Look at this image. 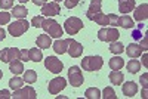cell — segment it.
Here are the masks:
<instances>
[{
    "label": "cell",
    "instance_id": "6da1fadb",
    "mask_svg": "<svg viewBox=\"0 0 148 99\" xmlns=\"http://www.w3.org/2000/svg\"><path fill=\"white\" fill-rule=\"evenodd\" d=\"M42 28H43V30L47 33V36L55 37V39H59V37H62V34H64V30H62V27H61L59 24H58L55 19H52V18L43 19Z\"/></svg>",
    "mask_w": 148,
    "mask_h": 99
},
{
    "label": "cell",
    "instance_id": "7a4b0ae2",
    "mask_svg": "<svg viewBox=\"0 0 148 99\" xmlns=\"http://www.w3.org/2000/svg\"><path fill=\"white\" fill-rule=\"evenodd\" d=\"M104 65V61L101 56H84L82 61V67L86 71H98Z\"/></svg>",
    "mask_w": 148,
    "mask_h": 99
},
{
    "label": "cell",
    "instance_id": "3957f363",
    "mask_svg": "<svg viewBox=\"0 0 148 99\" xmlns=\"http://www.w3.org/2000/svg\"><path fill=\"white\" fill-rule=\"evenodd\" d=\"M28 28H30V22H27L25 19H19V21L9 24L8 31L12 34V37H21Z\"/></svg>",
    "mask_w": 148,
    "mask_h": 99
},
{
    "label": "cell",
    "instance_id": "277c9868",
    "mask_svg": "<svg viewBox=\"0 0 148 99\" xmlns=\"http://www.w3.org/2000/svg\"><path fill=\"white\" fill-rule=\"evenodd\" d=\"M119 30L114 28V27H105V28H101L99 31H98V39H99L101 42H116L119 40Z\"/></svg>",
    "mask_w": 148,
    "mask_h": 99
},
{
    "label": "cell",
    "instance_id": "5b68a950",
    "mask_svg": "<svg viewBox=\"0 0 148 99\" xmlns=\"http://www.w3.org/2000/svg\"><path fill=\"white\" fill-rule=\"evenodd\" d=\"M82 28H83V21H82L80 18L71 16V18L65 19V22H64V30H65L70 36H76Z\"/></svg>",
    "mask_w": 148,
    "mask_h": 99
},
{
    "label": "cell",
    "instance_id": "8992f818",
    "mask_svg": "<svg viewBox=\"0 0 148 99\" xmlns=\"http://www.w3.org/2000/svg\"><path fill=\"white\" fill-rule=\"evenodd\" d=\"M117 15L114 14H102V12H98V14L92 18V21H95L99 25H117Z\"/></svg>",
    "mask_w": 148,
    "mask_h": 99
},
{
    "label": "cell",
    "instance_id": "52a82bcc",
    "mask_svg": "<svg viewBox=\"0 0 148 99\" xmlns=\"http://www.w3.org/2000/svg\"><path fill=\"white\" fill-rule=\"evenodd\" d=\"M0 59L3 62L9 64L10 61H15V59H19L21 61V49H16V47H6L0 52Z\"/></svg>",
    "mask_w": 148,
    "mask_h": 99
},
{
    "label": "cell",
    "instance_id": "ba28073f",
    "mask_svg": "<svg viewBox=\"0 0 148 99\" xmlns=\"http://www.w3.org/2000/svg\"><path fill=\"white\" fill-rule=\"evenodd\" d=\"M68 80H70V84L74 86V87H80L83 84L84 79H83V74L79 67H71L68 70Z\"/></svg>",
    "mask_w": 148,
    "mask_h": 99
},
{
    "label": "cell",
    "instance_id": "9c48e42d",
    "mask_svg": "<svg viewBox=\"0 0 148 99\" xmlns=\"http://www.w3.org/2000/svg\"><path fill=\"white\" fill-rule=\"evenodd\" d=\"M45 67H46V70H49L51 72L58 74V72L62 71L64 64L61 62V61H59L56 56H47V58L45 59Z\"/></svg>",
    "mask_w": 148,
    "mask_h": 99
},
{
    "label": "cell",
    "instance_id": "30bf717a",
    "mask_svg": "<svg viewBox=\"0 0 148 99\" xmlns=\"http://www.w3.org/2000/svg\"><path fill=\"white\" fill-rule=\"evenodd\" d=\"M12 98L14 99H36L37 98V93L36 90L31 87V86H25V87H22L15 90V93L12 95Z\"/></svg>",
    "mask_w": 148,
    "mask_h": 99
},
{
    "label": "cell",
    "instance_id": "8fae6325",
    "mask_svg": "<svg viewBox=\"0 0 148 99\" xmlns=\"http://www.w3.org/2000/svg\"><path fill=\"white\" fill-rule=\"evenodd\" d=\"M67 86V80L64 77H56L49 81V93L51 95H58L61 90H64Z\"/></svg>",
    "mask_w": 148,
    "mask_h": 99
},
{
    "label": "cell",
    "instance_id": "7c38bea8",
    "mask_svg": "<svg viewBox=\"0 0 148 99\" xmlns=\"http://www.w3.org/2000/svg\"><path fill=\"white\" fill-rule=\"evenodd\" d=\"M67 53H70L71 58H80L83 53V44L76 42L74 39H68V49Z\"/></svg>",
    "mask_w": 148,
    "mask_h": 99
},
{
    "label": "cell",
    "instance_id": "4fadbf2b",
    "mask_svg": "<svg viewBox=\"0 0 148 99\" xmlns=\"http://www.w3.org/2000/svg\"><path fill=\"white\" fill-rule=\"evenodd\" d=\"M59 14H61V8H59V3H56V2L45 3L42 6V15L43 16H55Z\"/></svg>",
    "mask_w": 148,
    "mask_h": 99
},
{
    "label": "cell",
    "instance_id": "5bb4252c",
    "mask_svg": "<svg viewBox=\"0 0 148 99\" xmlns=\"http://www.w3.org/2000/svg\"><path fill=\"white\" fill-rule=\"evenodd\" d=\"M101 6H102V0H90V5H89L88 12H86V16L92 21V18L98 12H101Z\"/></svg>",
    "mask_w": 148,
    "mask_h": 99
},
{
    "label": "cell",
    "instance_id": "9a60e30c",
    "mask_svg": "<svg viewBox=\"0 0 148 99\" xmlns=\"http://www.w3.org/2000/svg\"><path fill=\"white\" fill-rule=\"evenodd\" d=\"M133 16H135V19L139 21V22L147 21V18H148V5L147 3H142L141 6L135 8V15Z\"/></svg>",
    "mask_w": 148,
    "mask_h": 99
},
{
    "label": "cell",
    "instance_id": "2e32d148",
    "mask_svg": "<svg viewBox=\"0 0 148 99\" xmlns=\"http://www.w3.org/2000/svg\"><path fill=\"white\" fill-rule=\"evenodd\" d=\"M52 46H53L55 53L64 55V53H67V49H68V39H58Z\"/></svg>",
    "mask_w": 148,
    "mask_h": 99
},
{
    "label": "cell",
    "instance_id": "e0dca14e",
    "mask_svg": "<svg viewBox=\"0 0 148 99\" xmlns=\"http://www.w3.org/2000/svg\"><path fill=\"white\" fill-rule=\"evenodd\" d=\"M138 92V84L135 83V81H127L123 84V95L127 96V98H132L135 96Z\"/></svg>",
    "mask_w": 148,
    "mask_h": 99
},
{
    "label": "cell",
    "instance_id": "ac0fdd59",
    "mask_svg": "<svg viewBox=\"0 0 148 99\" xmlns=\"http://www.w3.org/2000/svg\"><path fill=\"white\" fill-rule=\"evenodd\" d=\"M136 3H135V0H120L119 2V10L120 14H129L130 10L135 9Z\"/></svg>",
    "mask_w": 148,
    "mask_h": 99
},
{
    "label": "cell",
    "instance_id": "d6986e66",
    "mask_svg": "<svg viewBox=\"0 0 148 99\" xmlns=\"http://www.w3.org/2000/svg\"><path fill=\"white\" fill-rule=\"evenodd\" d=\"M36 43L40 49H49L52 46V37L51 36L47 37V34H40V36H37Z\"/></svg>",
    "mask_w": 148,
    "mask_h": 99
},
{
    "label": "cell",
    "instance_id": "ffe728a7",
    "mask_svg": "<svg viewBox=\"0 0 148 99\" xmlns=\"http://www.w3.org/2000/svg\"><path fill=\"white\" fill-rule=\"evenodd\" d=\"M126 51V53H127V56L129 58H138V56H141L142 55V47L139 46V44H136V43H132V44H129L127 46V49H125Z\"/></svg>",
    "mask_w": 148,
    "mask_h": 99
},
{
    "label": "cell",
    "instance_id": "44dd1931",
    "mask_svg": "<svg viewBox=\"0 0 148 99\" xmlns=\"http://www.w3.org/2000/svg\"><path fill=\"white\" fill-rule=\"evenodd\" d=\"M12 16H15L18 19H24L27 15H28V9L24 6V5H19V6H14L12 8Z\"/></svg>",
    "mask_w": 148,
    "mask_h": 99
},
{
    "label": "cell",
    "instance_id": "7402d4cb",
    "mask_svg": "<svg viewBox=\"0 0 148 99\" xmlns=\"http://www.w3.org/2000/svg\"><path fill=\"white\" fill-rule=\"evenodd\" d=\"M9 70H10V72H14L15 76H19V74L24 72V64L21 62L19 59L10 61V62H9Z\"/></svg>",
    "mask_w": 148,
    "mask_h": 99
},
{
    "label": "cell",
    "instance_id": "603a6c76",
    "mask_svg": "<svg viewBox=\"0 0 148 99\" xmlns=\"http://www.w3.org/2000/svg\"><path fill=\"white\" fill-rule=\"evenodd\" d=\"M43 59V53H42V49H28V61L31 62H40Z\"/></svg>",
    "mask_w": 148,
    "mask_h": 99
},
{
    "label": "cell",
    "instance_id": "cb8c5ba5",
    "mask_svg": "<svg viewBox=\"0 0 148 99\" xmlns=\"http://www.w3.org/2000/svg\"><path fill=\"white\" fill-rule=\"evenodd\" d=\"M117 25L123 27V28H133L135 27V22L130 16L127 15H121L120 18H117Z\"/></svg>",
    "mask_w": 148,
    "mask_h": 99
},
{
    "label": "cell",
    "instance_id": "d4e9b609",
    "mask_svg": "<svg viewBox=\"0 0 148 99\" xmlns=\"http://www.w3.org/2000/svg\"><path fill=\"white\" fill-rule=\"evenodd\" d=\"M123 80H125V74L123 72H120V70H117V71H114L113 70V72H110V81L113 83V84H121L123 83Z\"/></svg>",
    "mask_w": 148,
    "mask_h": 99
},
{
    "label": "cell",
    "instance_id": "484cf974",
    "mask_svg": "<svg viewBox=\"0 0 148 99\" xmlns=\"http://www.w3.org/2000/svg\"><path fill=\"white\" fill-rule=\"evenodd\" d=\"M108 65H110L111 70L117 71V70H121L123 67H125V61H123L120 56H114V58H111V59H110Z\"/></svg>",
    "mask_w": 148,
    "mask_h": 99
},
{
    "label": "cell",
    "instance_id": "4316f807",
    "mask_svg": "<svg viewBox=\"0 0 148 99\" xmlns=\"http://www.w3.org/2000/svg\"><path fill=\"white\" fill-rule=\"evenodd\" d=\"M126 68H127V71L130 74H136L141 70V62H139V61H136L135 58H132V61H129V62H127Z\"/></svg>",
    "mask_w": 148,
    "mask_h": 99
},
{
    "label": "cell",
    "instance_id": "83f0119b",
    "mask_svg": "<svg viewBox=\"0 0 148 99\" xmlns=\"http://www.w3.org/2000/svg\"><path fill=\"white\" fill-rule=\"evenodd\" d=\"M24 86V79H21V77H18V76H15V77H12L10 80H9V87L12 89V90H18V89H21Z\"/></svg>",
    "mask_w": 148,
    "mask_h": 99
},
{
    "label": "cell",
    "instance_id": "f1b7e54d",
    "mask_svg": "<svg viewBox=\"0 0 148 99\" xmlns=\"http://www.w3.org/2000/svg\"><path fill=\"white\" fill-rule=\"evenodd\" d=\"M110 52H113V53H116V55H120V53L125 52V46H123V43L119 42V40L111 42V44H110Z\"/></svg>",
    "mask_w": 148,
    "mask_h": 99
},
{
    "label": "cell",
    "instance_id": "f546056e",
    "mask_svg": "<svg viewBox=\"0 0 148 99\" xmlns=\"http://www.w3.org/2000/svg\"><path fill=\"white\" fill-rule=\"evenodd\" d=\"M36 80H37V74H36L34 70H27L24 72V81L25 83L33 84V83H36Z\"/></svg>",
    "mask_w": 148,
    "mask_h": 99
},
{
    "label": "cell",
    "instance_id": "4dcf8cb0",
    "mask_svg": "<svg viewBox=\"0 0 148 99\" xmlns=\"http://www.w3.org/2000/svg\"><path fill=\"white\" fill-rule=\"evenodd\" d=\"M84 96L88 99H99L101 98V92L98 90L96 87H89L88 90L84 92Z\"/></svg>",
    "mask_w": 148,
    "mask_h": 99
},
{
    "label": "cell",
    "instance_id": "1f68e13d",
    "mask_svg": "<svg viewBox=\"0 0 148 99\" xmlns=\"http://www.w3.org/2000/svg\"><path fill=\"white\" fill-rule=\"evenodd\" d=\"M101 98H104V99H117L116 92L113 90V87H105L104 92H102V96H101Z\"/></svg>",
    "mask_w": 148,
    "mask_h": 99
},
{
    "label": "cell",
    "instance_id": "d6a6232c",
    "mask_svg": "<svg viewBox=\"0 0 148 99\" xmlns=\"http://www.w3.org/2000/svg\"><path fill=\"white\" fill-rule=\"evenodd\" d=\"M10 21V14H8V12H0V25H6V24H9Z\"/></svg>",
    "mask_w": 148,
    "mask_h": 99
},
{
    "label": "cell",
    "instance_id": "836d02e7",
    "mask_svg": "<svg viewBox=\"0 0 148 99\" xmlns=\"http://www.w3.org/2000/svg\"><path fill=\"white\" fill-rule=\"evenodd\" d=\"M142 24H141V25H136V27H133V39L135 40H139V39H142Z\"/></svg>",
    "mask_w": 148,
    "mask_h": 99
},
{
    "label": "cell",
    "instance_id": "e575fe53",
    "mask_svg": "<svg viewBox=\"0 0 148 99\" xmlns=\"http://www.w3.org/2000/svg\"><path fill=\"white\" fill-rule=\"evenodd\" d=\"M43 19H45V16H43V15H39V16H34V18H33V21H31V24H33V27H36V28H39V27H42V24H43Z\"/></svg>",
    "mask_w": 148,
    "mask_h": 99
},
{
    "label": "cell",
    "instance_id": "d590c367",
    "mask_svg": "<svg viewBox=\"0 0 148 99\" xmlns=\"http://www.w3.org/2000/svg\"><path fill=\"white\" fill-rule=\"evenodd\" d=\"M14 6V0H0V8L2 9H10Z\"/></svg>",
    "mask_w": 148,
    "mask_h": 99
},
{
    "label": "cell",
    "instance_id": "8d00e7d4",
    "mask_svg": "<svg viewBox=\"0 0 148 99\" xmlns=\"http://www.w3.org/2000/svg\"><path fill=\"white\" fill-rule=\"evenodd\" d=\"M80 2H82V0H65V6L68 9H74Z\"/></svg>",
    "mask_w": 148,
    "mask_h": 99
},
{
    "label": "cell",
    "instance_id": "74e56055",
    "mask_svg": "<svg viewBox=\"0 0 148 99\" xmlns=\"http://www.w3.org/2000/svg\"><path fill=\"white\" fill-rule=\"evenodd\" d=\"M12 95L8 89H3V90H0V99H10Z\"/></svg>",
    "mask_w": 148,
    "mask_h": 99
},
{
    "label": "cell",
    "instance_id": "f35d334b",
    "mask_svg": "<svg viewBox=\"0 0 148 99\" xmlns=\"http://www.w3.org/2000/svg\"><path fill=\"white\" fill-rule=\"evenodd\" d=\"M21 61H28V49H21Z\"/></svg>",
    "mask_w": 148,
    "mask_h": 99
},
{
    "label": "cell",
    "instance_id": "ab89813d",
    "mask_svg": "<svg viewBox=\"0 0 148 99\" xmlns=\"http://www.w3.org/2000/svg\"><path fill=\"white\" fill-rule=\"evenodd\" d=\"M147 43H148V33H145V37H144V40H142V44H139V46L142 47V51H144V52L148 49V44H147Z\"/></svg>",
    "mask_w": 148,
    "mask_h": 99
},
{
    "label": "cell",
    "instance_id": "60d3db41",
    "mask_svg": "<svg viewBox=\"0 0 148 99\" xmlns=\"http://www.w3.org/2000/svg\"><path fill=\"white\" fill-rule=\"evenodd\" d=\"M141 83H142V86L147 89V86H148V74L147 72H144L142 74V77H141Z\"/></svg>",
    "mask_w": 148,
    "mask_h": 99
},
{
    "label": "cell",
    "instance_id": "b9f144b4",
    "mask_svg": "<svg viewBox=\"0 0 148 99\" xmlns=\"http://www.w3.org/2000/svg\"><path fill=\"white\" fill-rule=\"evenodd\" d=\"M31 2L34 5H37V6H43L45 3H47V0H31Z\"/></svg>",
    "mask_w": 148,
    "mask_h": 99
},
{
    "label": "cell",
    "instance_id": "7bdbcfd3",
    "mask_svg": "<svg viewBox=\"0 0 148 99\" xmlns=\"http://www.w3.org/2000/svg\"><path fill=\"white\" fill-rule=\"evenodd\" d=\"M142 65L148 67V56H147V53H144V56H142Z\"/></svg>",
    "mask_w": 148,
    "mask_h": 99
},
{
    "label": "cell",
    "instance_id": "ee69618b",
    "mask_svg": "<svg viewBox=\"0 0 148 99\" xmlns=\"http://www.w3.org/2000/svg\"><path fill=\"white\" fill-rule=\"evenodd\" d=\"M5 37H6V31H5L3 28H0V42L5 40Z\"/></svg>",
    "mask_w": 148,
    "mask_h": 99
},
{
    "label": "cell",
    "instance_id": "f6af8a7d",
    "mask_svg": "<svg viewBox=\"0 0 148 99\" xmlns=\"http://www.w3.org/2000/svg\"><path fill=\"white\" fill-rule=\"evenodd\" d=\"M142 98H147V89L144 87V92H142Z\"/></svg>",
    "mask_w": 148,
    "mask_h": 99
},
{
    "label": "cell",
    "instance_id": "bcb514c9",
    "mask_svg": "<svg viewBox=\"0 0 148 99\" xmlns=\"http://www.w3.org/2000/svg\"><path fill=\"white\" fill-rule=\"evenodd\" d=\"M18 2H19V3H22V5H24V3H25V2H28V0H18Z\"/></svg>",
    "mask_w": 148,
    "mask_h": 99
},
{
    "label": "cell",
    "instance_id": "7dc6e473",
    "mask_svg": "<svg viewBox=\"0 0 148 99\" xmlns=\"http://www.w3.org/2000/svg\"><path fill=\"white\" fill-rule=\"evenodd\" d=\"M2 77H3V71L0 70V80H2Z\"/></svg>",
    "mask_w": 148,
    "mask_h": 99
},
{
    "label": "cell",
    "instance_id": "c3c4849f",
    "mask_svg": "<svg viewBox=\"0 0 148 99\" xmlns=\"http://www.w3.org/2000/svg\"><path fill=\"white\" fill-rule=\"evenodd\" d=\"M53 2H56V3H58V2H62V0H53Z\"/></svg>",
    "mask_w": 148,
    "mask_h": 99
}]
</instances>
